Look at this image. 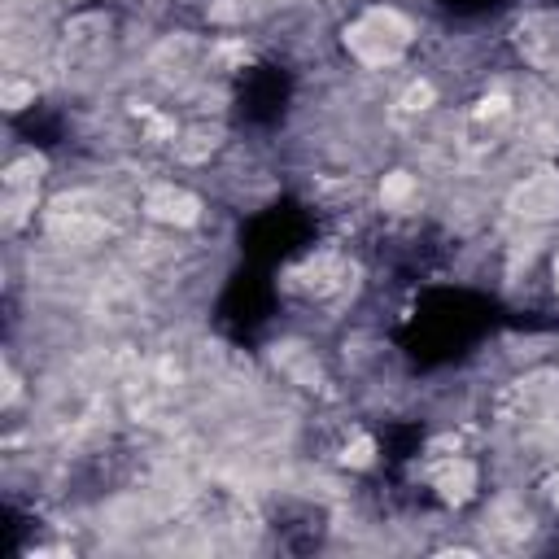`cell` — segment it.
<instances>
[{"instance_id":"1","label":"cell","mask_w":559,"mask_h":559,"mask_svg":"<svg viewBox=\"0 0 559 559\" xmlns=\"http://www.w3.org/2000/svg\"><path fill=\"white\" fill-rule=\"evenodd\" d=\"M411 22L398 9H367L359 22L346 27V49L359 57L363 66H389L407 53L411 44Z\"/></svg>"},{"instance_id":"2","label":"cell","mask_w":559,"mask_h":559,"mask_svg":"<svg viewBox=\"0 0 559 559\" xmlns=\"http://www.w3.org/2000/svg\"><path fill=\"white\" fill-rule=\"evenodd\" d=\"M511 210L525 214V219H551V214H559V175H551V171L529 175L511 193Z\"/></svg>"},{"instance_id":"3","label":"cell","mask_w":559,"mask_h":559,"mask_svg":"<svg viewBox=\"0 0 559 559\" xmlns=\"http://www.w3.org/2000/svg\"><path fill=\"white\" fill-rule=\"evenodd\" d=\"M145 210L153 214V219H162V223H175V228H193V223L201 219V201L193 193H184V188H171V184L153 188Z\"/></svg>"},{"instance_id":"4","label":"cell","mask_w":559,"mask_h":559,"mask_svg":"<svg viewBox=\"0 0 559 559\" xmlns=\"http://www.w3.org/2000/svg\"><path fill=\"white\" fill-rule=\"evenodd\" d=\"M433 485L442 490L446 503H463V498L472 494V485H477V468H472L468 459H450V463H442V468H437Z\"/></svg>"},{"instance_id":"5","label":"cell","mask_w":559,"mask_h":559,"mask_svg":"<svg viewBox=\"0 0 559 559\" xmlns=\"http://www.w3.org/2000/svg\"><path fill=\"white\" fill-rule=\"evenodd\" d=\"M411 193H415V180L407 171H394V175H385V184H380V201H385V206H407L411 201Z\"/></svg>"},{"instance_id":"6","label":"cell","mask_w":559,"mask_h":559,"mask_svg":"<svg viewBox=\"0 0 559 559\" xmlns=\"http://www.w3.org/2000/svg\"><path fill=\"white\" fill-rule=\"evenodd\" d=\"M0 97H5V110H22V105L35 97V88H27V83H5V88H0Z\"/></svg>"},{"instance_id":"7","label":"cell","mask_w":559,"mask_h":559,"mask_svg":"<svg viewBox=\"0 0 559 559\" xmlns=\"http://www.w3.org/2000/svg\"><path fill=\"white\" fill-rule=\"evenodd\" d=\"M433 105V83H415L407 92V110H428Z\"/></svg>"},{"instance_id":"8","label":"cell","mask_w":559,"mask_h":559,"mask_svg":"<svg viewBox=\"0 0 559 559\" xmlns=\"http://www.w3.org/2000/svg\"><path fill=\"white\" fill-rule=\"evenodd\" d=\"M346 463H354V468H367V463H372V442L359 437L354 446H346Z\"/></svg>"},{"instance_id":"9","label":"cell","mask_w":559,"mask_h":559,"mask_svg":"<svg viewBox=\"0 0 559 559\" xmlns=\"http://www.w3.org/2000/svg\"><path fill=\"white\" fill-rule=\"evenodd\" d=\"M555 503H559V477H555Z\"/></svg>"},{"instance_id":"10","label":"cell","mask_w":559,"mask_h":559,"mask_svg":"<svg viewBox=\"0 0 559 559\" xmlns=\"http://www.w3.org/2000/svg\"><path fill=\"white\" fill-rule=\"evenodd\" d=\"M555 284H559V258H555Z\"/></svg>"}]
</instances>
